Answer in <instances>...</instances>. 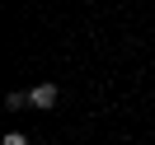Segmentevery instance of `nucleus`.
<instances>
[{
  "label": "nucleus",
  "instance_id": "nucleus-1",
  "mask_svg": "<svg viewBox=\"0 0 155 145\" xmlns=\"http://www.w3.org/2000/svg\"><path fill=\"white\" fill-rule=\"evenodd\" d=\"M28 103H33V108H52V103H57V84H38V89H28Z\"/></svg>",
  "mask_w": 155,
  "mask_h": 145
},
{
  "label": "nucleus",
  "instance_id": "nucleus-2",
  "mask_svg": "<svg viewBox=\"0 0 155 145\" xmlns=\"http://www.w3.org/2000/svg\"><path fill=\"white\" fill-rule=\"evenodd\" d=\"M0 145H28V140H24L19 131H10V136H5V140H0Z\"/></svg>",
  "mask_w": 155,
  "mask_h": 145
}]
</instances>
